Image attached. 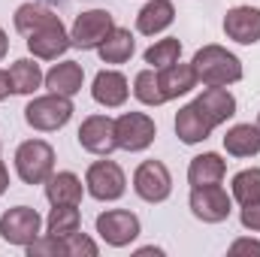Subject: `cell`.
Here are the masks:
<instances>
[{
	"label": "cell",
	"instance_id": "6da1fadb",
	"mask_svg": "<svg viewBox=\"0 0 260 257\" xmlns=\"http://www.w3.org/2000/svg\"><path fill=\"white\" fill-rule=\"evenodd\" d=\"M191 64H194L197 82H203V85H224L227 88V85H236L242 79V61L218 43L197 49Z\"/></svg>",
	"mask_w": 260,
	"mask_h": 257
},
{
	"label": "cell",
	"instance_id": "7a4b0ae2",
	"mask_svg": "<svg viewBox=\"0 0 260 257\" xmlns=\"http://www.w3.org/2000/svg\"><path fill=\"white\" fill-rule=\"evenodd\" d=\"M15 173L24 185H46L55 173V148L46 139H27L15 148Z\"/></svg>",
	"mask_w": 260,
	"mask_h": 257
},
{
	"label": "cell",
	"instance_id": "3957f363",
	"mask_svg": "<svg viewBox=\"0 0 260 257\" xmlns=\"http://www.w3.org/2000/svg\"><path fill=\"white\" fill-rule=\"evenodd\" d=\"M73 118V100L64 94H43V97H34L27 106H24V121L40 133H52V130H61Z\"/></svg>",
	"mask_w": 260,
	"mask_h": 257
},
{
	"label": "cell",
	"instance_id": "277c9868",
	"mask_svg": "<svg viewBox=\"0 0 260 257\" xmlns=\"http://www.w3.org/2000/svg\"><path fill=\"white\" fill-rule=\"evenodd\" d=\"M85 191L100 203L121 200L127 191V176L115 160H94L85 173Z\"/></svg>",
	"mask_w": 260,
	"mask_h": 257
},
{
	"label": "cell",
	"instance_id": "5b68a950",
	"mask_svg": "<svg viewBox=\"0 0 260 257\" xmlns=\"http://www.w3.org/2000/svg\"><path fill=\"white\" fill-rule=\"evenodd\" d=\"M40 233H43V218L30 206H12V209H6L0 215V236L9 245L27 248Z\"/></svg>",
	"mask_w": 260,
	"mask_h": 257
},
{
	"label": "cell",
	"instance_id": "8992f818",
	"mask_svg": "<svg viewBox=\"0 0 260 257\" xmlns=\"http://www.w3.org/2000/svg\"><path fill=\"white\" fill-rule=\"evenodd\" d=\"M188 206L194 212L197 221L203 224H221L230 218L233 212V194H227L221 185H203V188H191Z\"/></svg>",
	"mask_w": 260,
	"mask_h": 257
},
{
	"label": "cell",
	"instance_id": "52a82bcc",
	"mask_svg": "<svg viewBox=\"0 0 260 257\" xmlns=\"http://www.w3.org/2000/svg\"><path fill=\"white\" fill-rule=\"evenodd\" d=\"M133 191L145 203H164L173 194V176L164 160H142L133 173Z\"/></svg>",
	"mask_w": 260,
	"mask_h": 257
},
{
	"label": "cell",
	"instance_id": "ba28073f",
	"mask_svg": "<svg viewBox=\"0 0 260 257\" xmlns=\"http://www.w3.org/2000/svg\"><path fill=\"white\" fill-rule=\"evenodd\" d=\"M97 233L106 245L112 248H127L130 242L142 233V224L139 218L127 212V209H109V212H100L97 215Z\"/></svg>",
	"mask_w": 260,
	"mask_h": 257
},
{
	"label": "cell",
	"instance_id": "9c48e42d",
	"mask_svg": "<svg viewBox=\"0 0 260 257\" xmlns=\"http://www.w3.org/2000/svg\"><path fill=\"white\" fill-rule=\"evenodd\" d=\"M115 27V18H112V12H106V9H88V12H82V15H76V21H73V30H70V43L76 46V49H97L106 37H109V30Z\"/></svg>",
	"mask_w": 260,
	"mask_h": 257
},
{
	"label": "cell",
	"instance_id": "30bf717a",
	"mask_svg": "<svg viewBox=\"0 0 260 257\" xmlns=\"http://www.w3.org/2000/svg\"><path fill=\"white\" fill-rule=\"evenodd\" d=\"M157 136L154 118L145 112H124L115 118V139L124 151H145Z\"/></svg>",
	"mask_w": 260,
	"mask_h": 257
},
{
	"label": "cell",
	"instance_id": "8fae6325",
	"mask_svg": "<svg viewBox=\"0 0 260 257\" xmlns=\"http://www.w3.org/2000/svg\"><path fill=\"white\" fill-rule=\"evenodd\" d=\"M70 46L73 43H70V34H67L61 18H55V21H49V24L27 34V52L37 61H58L61 55H67Z\"/></svg>",
	"mask_w": 260,
	"mask_h": 257
},
{
	"label": "cell",
	"instance_id": "7c38bea8",
	"mask_svg": "<svg viewBox=\"0 0 260 257\" xmlns=\"http://www.w3.org/2000/svg\"><path fill=\"white\" fill-rule=\"evenodd\" d=\"M79 145L91 154H100V157H109L115 148H118V139H115V118L109 115H88L79 127Z\"/></svg>",
	"mask_w": 260,
	"mask_h": 257
},
{
	"label": "cell",
	"instance_id": "4fadbf2b",
	"mask_svg": "<svg viewBox=\"0 0 260 257\" xmlns=\"http://www.w3.org/2000/svg\"><path fill=\"white\" fill-rule=\"evenodd\" d=\"M224 34H227V40H233L239 46L260 43V9L257 6H233V9H227Z\"/></svg>",
	"mask_w": 260,
	"mask_h": 257
},
{
	"label": "cell",
	"instance_id": "5bb4252c",
	"mask_svg": "<svg viewBox=\"0 0 260 257\" xmlns=\"http://www.w3.org/2000/svg\"><path fill=\"white\" fill-rule=\"evenodd\" d=\"M91 97H94L100 106H106V109H118V106H124L127 97H130L127 76L118 73V70H100V73L94 76Z\"/></svg>",
	"mask_w": 260,
	"mask_h": 257
},
{
	"label": "cell",
	"instance_id": "9a60e30c",
	"mask_svg": "<svg viewBox=\"0 0 260 257\" xmlns=\"http://www.w3.org/2000/svg\"><path fill=\"white\" fill-rule=\"evenodd\" d=\"M212 130H215L212 118H209L197 103H188V106H182V109L176 112V136H179L185 145H197V142L209 139Z\"/></svg>",
	"mask_w": 260,
	"mask_h": 257
},
{
	"label": "cell",
	"instance_id": "2e32d148",
	"mask_svg": "<svg viewBox=\"0 0 260 257\" xmlns=\"http://www.w3.org/2000/svg\"><path fill=\"white\" fill-rule=\"evenodd\" d=\"M197 106L212 118L215 127H221L224 121H230L236 115V97L224 88V85H206V91L194 100Z\"/></svg>",
	"mask_w": 260,
	"mask_h": 257
},
{
	"label": "cell",
	"instance_id": "e0dca14e",
	"mask_svg": "<svg viewBox=\"0 0 260 257\" xmlns=\"http://www.w3.org/2000/svg\"><path fill=\"white\" fill-rule=\"evenodd\" d=\"M82 82H85V70H82L79 61H61V64L52 67L46 73V79H43V85L52 94H64V97H76L82 91Z\"/></svg>",
	"mask_w": 260,
	"mask_h": 257
},
{
	"label": "cell",
	"instance_id": "ac0fdd59",
	"mask_svg": "<svg viewBox=\"0 0 260 257\" xmlns=\"http://www.w3.org/2000/svg\"><path fill=\"white\" fill-rule=\"evenodd\" d=\"M173 21H176V6L170 0H148L136 15V30L145 34V37H157Z\"/></svg>",
	"mask_w": 260,
	"mask_h": 257
},
{
	"label": "cell",
	"instance_id": "d6986e66",
	"mask_svg": "<svg viewBox=\"0 0 260 257\" xmlns=\"http://www.w3.org/2000/svg\"><path fill=\"white\" fill-rule=\"evenodd\" d=\"M157 79H160V91H164L167 100L185 97V94H191V91L197 88L194 64H182V61H176V64L157 70Z\"/></svg>",
	"mask_w": 260,
	"mask_h": 257
},
{
	"label": "cell",
	"instance_id": "ffe728a7",
	"mask_svg": "<svg viewBox=\"0 0 260 257\" xmlns=\"http://www.w3.org/2000/svg\"><path fill=\"white\" fill-rule=\"evenodd\" d=\"M227 176V160L215 151H203L197 154L188 167V182L191 188H203V185H221Z\"/></svg>",
	"mask_w": 260,
	"mask_h": 257
},
{
	"label": "cell",
	"instance_id": "44dd1931",
	"mask_svg": "<svg viewBox=\"0 0 260 257\" xmlns=\"http://www.w3.org/2000/svg\"><path fill=\"white\" fill-rule=\"evenodd\" d=\"M82 194L85 185L76 173H52L49 182H46V200L52 206H79L82 203Z\"/></svg>",
	"mask_w": 260,
	"mask_h": 257
},
{
	"label": "cell",
	"instance_id": "7402d4cb",
	"mask_svg": "<svg viewBox=\"0 0 260 257\" xmlns=\"http://www.w3.org/2000/svg\"><path fill=\"white\" fill-rule=\"evenodd\" d=\"M133 52H136V40H133V34H130L127 27H112L109 30V37L97 46V55H100V61L103 64H124L133 58Z\"/></svg>",
	"mask_w": 260,
	"mask_h": 257
},
{
	"label": "cell",
	"instance_id": "603a6c76",
	"mask_svg": "<svg viewBox=\"0 0 260 257\" xmlns=\"http://www.w3.org/2000/svg\"><path fill=\"white\" fill-rule=\"evenodd\" d=\"M224 148L233 157H254V154H260V127L257 124H233L224 133Z\"/></svg>",
	"mask_w": 260,
	"mask_h": 257
},
{
	"label": "cell",
	"instance_id": "cb8c5ba5",
	"mask_svg": "<svg viewBox=\"0 0 260 257\" xmlns=\"http://www.w3.org/2000/svg\"><path fill=\"white\" fill-rule=\"evenodd\" d=\"M43 79H46V73L40 70L37 58H18V61H12V67H9L12 94H24V97H30V94L43 85Z\"/></svg>",
	"mask_w": 260,
	"mask_h": 257
},
{
	"label": "cell",
	"instance_id": "d4e9b609",
	"mask_svg": "<svg viewBox=\"0 0 260 257\" xmlns=\"http://www.w3.org/2000/svg\"><path fill=\"white\" fill-rule=\"evenodd\" d=\"M79 227H82V215H79L76 206H52V212L46 218V233H52L58 239H67Z\"/></svg>",
	"mask_w": 260,
	"mask_h": 257
},
{
	"label": "cell",
	"instance_id": "484cf974",
	"mask_svg": "<svg viewBox=\"0 0 260 257\" xmlns=\"http://www.w3.org/2000/svg\"><path fill=\"white\" fill-rule=\"evenodd\" d=\"M55 18H61V15H55L52 9H46V6H40V3H21L18 9H15V15H12V21H15V30L18 34H30V30H37V27H43V24H49V21H55Z\"/></svg>",
	"mask_w": 260,
	"mask_h": 257
},
{
	"label": "cell",
	"instance_id": "4316f807",
	"mask_svg": "<svg viewBox=\"0 0 260 257\" xmlns=\"http://www.w3.org/2000/svg\"><path fill=\"white\" fill-rule=\"evenodd\" d=\"M133 97L139 100V103H145V106H160V103H167V97H164V91H160V79H157V70H139L136 76H133Z\"/></svg>",
	"mask_w": 260,
	"mask_h": 257
},
{
	"label": "cell",
	"instance_id": "83f0119b",
	"mask_svg": "<svg viewBox=\"0 0 260 257\" xmlns=\"http://www.w3.org/2000/svg\"><path fill=\"white\" fill-rule=\"evenodd\" d=\"M230 188H233V200H236L239 206H251V203H257L260 200V170L257 167H251V170H239V173L233 176Z\"/></svg>",
	"mask_w": 260,
	"mask_h": 257
},
{
	"label": "cell",
	"instance_id": "f1b7e54d",
	"mask_svg": "<svg viewBox=\"0 0 260 257\" xmlns=\"http://www.w3.org/2000/svg\"><path fill=\"white\" fill-rule=\"evenodd\" d=\"M179 58H182V43L176 37H164V40H157L154 46L145 49V64L151 70H164V67L176 64Z\"/></svg>",
	"mask_w": 260,
	"mask_h": 257
},
{
	"label": "cell",
	"instance_id": "f546056e",
	"mask_svg": "<svg viewBox=\"0 0 260 257\" xmlns=\"http://www.w3.org/2000/svg\"><path fill=\"white\" fill-rule=\"evenodd\" d=\"M27 257H67V248H64V239L52 236V233H40L30 245H27Z\"/></svg>",
	"mask_w": 260,
	"mask_h": 257
},
{
	"label": "cell",
	"instance_id": "4dcf8cb0",
	"mask_svg": "<svg viewBox=\"0 0 260 257\" xmlns=\"http://www.w3.org/2000/svg\"><path fill=\"white\" fill-rule=\"evenodd\" d=\"M64 248H67V257H97L100 254V248H97V242L91 239V236H85V233H70L64 239Z\"/></svg>",
	"mask_w": 260,
	"mask_h": 257
},
{
	"label": "cell",
	"instance_id": "1f68e13d",
	"mask_svg": "<svg viewBox=\"0 0 260 257\" xmlns=\"http://www.w3.org/2000/svg\"><path fill=\"white\" fill-rule=\"evenodd\" d=\"M239 221H242V227H245V230L260 233V200H257V203H251V206H242Z\"/></svg>",
	"mask_w": 260,
	"mask_h": 257
},
{
	"label": "cell",
	"instance_id": "d6a6232c",
	"mask_svg": "<svg viewBox=\"0 0 260 257\" xmlns=\"http://www.w3.org/2000/svg\"><path fill=\"white\" fill-rule=\"evenodd\" d=\"M230 254L236 257V254H257L260 257V239H236L233 245H230Z\"/></svg>",
	"mask_w": 260,
	"mask_h": 257
},
{
	"label": "cell",
	"instance_id": "836d02e7",
	"mask_svg": "<svg viewBox=\"0 0 260 257\" xmlns=\"http://www.w3.org/2000/svg\"><path fill=\"white\" fill-rule=\"evenodd\" d=\"M12 94V82H9V70H0V103Z\"/></svg>",
	"mask_w": 260,
	"mask_h": 257
},
{
	"label": "cell",
	"instance_id": "e575fe53",
	"mask_svg": "<svg viewBox=\"0 0 260 257\" xmlns=\"http://www.w3.org/2000/svg\"><path fill=\"white\" fill-rule=\"evenodd\" d=\"M9 191V173H6V164L0 160V194Z\"/></svg>",
	"mask_w": 260,
	"mask_h": 257
},
{
	"label": "cell",
	"instance_id": "d590c367",
	"mask_svg": "<svg viewBox=\"0 0 260 257\" xmlns=\"http://www.w3.org/2000/svg\"><path fill=\"white\" fill-rule=\"evenodd\" d=\"M6 52H9V40H6V30L0 27V61L6 58Z\"/></svg>",
	"mask_w": 260,
	"mask_h": 257
},
{
	"label": "cell",
	"instance_id": "8d00e7d4",
	"mask_svg": "<svg viewBox=\"0 0 260 257\" xmlns=\"http://www.w3.org/2000/svg\"><path fill=\"white\" fill-rule=\"evenodd\" d=\"M136 254H139V257H142V254H154V257H160V254H164V248H154V245H148V248H139Z\"/></svg>",
	"mask_w": 260,
	"mask_h": 257
},
{
	"label": "cell",
	"instance_id": "74e56055",
	"mask_svg": "<svg viewBox=\"0 0 260 257\" xmlns=\"http://www.w3.org/2000/svg\"><path fill=\"white\" fill-rule=\"evenodd\" d=\"M46 3H70V0H46Z\"/></svg>",
	"mask_w": 260,
	"mask_h": 257
},
{
	"label": "cell",
	"instance_id": "f35d334b",
	"mask_svg": "<svg viewBox=\"0 0 260 257\" xmlns=\"http://www.w3.org/2000/svg\"><path fill=\"white\" fill-rule=\"evenodd\" d=\"M257 127H260V115H257Z\"/></svg>",
	"mask_w": 260,
	"mask_h": 257
}]
</instances>
